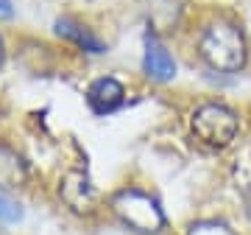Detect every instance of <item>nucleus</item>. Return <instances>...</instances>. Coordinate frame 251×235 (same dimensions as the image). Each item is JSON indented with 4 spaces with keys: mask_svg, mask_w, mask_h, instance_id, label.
Listing matches in <instances>:
<instances>
[{
    "mask_svg": "<svg viewBox=\"0 0 251 235\" xmlns=\"http://www.w3.org/2000/svg\"><path fill=\"white\" fill-rule=\"evenodd\" d=\"M20 218H23V207L14 199H9L6 193H0V221L3 224H14Z\"/></svg>",
    "mask_w": 251,
    "mask_h": 235,
    "instance_id": "obj_10",
    "label": "nucleus"
},
{
    "mask_svg": "<svg viewBox=\"0 0 251 235\" xmlns=\"http://www.w3.org/2000/svg\"><path fill=\"white\" fill-rule=\"evenodd\" d=\"M143 73L156 84H168L176 79V62L171 51L162 45L156 36H145V54H143Z\"/></svg>",
    "mask_w": 251,
    "mask_h": 235,
    "instance_id": "obj_4",
    "label": "nucleus"
},
{
    "mask_svg": "<svg viewBox=\"0 0 251 235\" xmlns=\"http://www.w3.org/2000/svg\"><path fill=\"white\" fill-rule=\"evenodd\" d=\"M112 210L134 233L153 235L165 230V213H162L159 202L153 199L151 193H145V190H137V188L117 190L115 199H112Z\"/></svg>",
    "mask_w": 251,
    "mask_h": 235,
    "instance_id": "obj_2",
    "label": "nucleus"
},
{
    "mask_svg": "<svg viewBox=\"0 0 251 235\" xmlns=\"http://www.w3.org/2000/svg\"><path fill=\"white\" fill-rule=\"evenodd\" d=\"M3 54H6V51H3V39H0V64H3Z\"/></svg>",
    "mask_w": 251,
    "mask_h": 235,
    "instance_id": "obj_13",
    "label": "nucleus"
},
{
    "mask_svg": "<svg viewBox=\"0 0 251 235\" xmlns=\"http://www.w3.org/2000/svg\"><path fill=\"white\" fill-rule=\"evenodd\" d=\"M193 132L201 143L224 148L237 135V115L224 104H204L193 112Z\"/></svg>",
    "mask_w": 251,
    "mask_h": 235,
    "instance_id": "obj_3",
    "label": "nucleus"
},
{
    "mask_svg": "<svg viewBox=\"0 0 251 235\" xmlns=\"http://www.w3.org/2000/svg\"><path fill=\"white\" fill-rule=\"evenodd\" d=\"M59 193L62 199L67 202V207L75 210V213H90L95 207V190H92L90 179L78 171H70L59 185Z\"/></svg>",
    "mask_w": 251,
    "mask_h": 235,
    "instance_id": "obj_6",
    "label": "nucleus"
},
{
    "mask_svg": "<svg viewBox=\"0 0 251 235\" xmlns=\"http://www.w3.org/2000/svg\"><path fill=\"white\" fill-rule=\"evenodd\" d=\"M126 98V90L123 84L112 79V76H103L98 82L90 84V90H87V104L95 115H109V112H115Z\"/></svg>",
    "mask_w": 251,
    "mask_h": 235,
    "instance_id": "obj_5",
    "label": "nucleus"
},
{
    "mask_svg": "<svg viewBox=\"0 0 251 235\" xmlns=\"http://www.w3.org/2000/svg\"><path fill=\"white\" fill-rule=\"evenodd\" d=\"M187 235H237L229 224L218 221V218H204V221H196L190 224Z\"/></svg>",
    "mask_w": 251,
    "mask_h": 235,
    "instance_id": "obj_9",
    "label": "nucleus"
},
{
    "mask_svg": "<svg viewBox=\"0 0 251 235\" xmlns=\"http://www.w3.org/2000/svg\"><path fill=\"white\" fill-rule=\"evenodd\" d=\"M198 54L212 70L221 73H234L246 64V39H243V31L234 23H226V20H215L201 31V39H198Z\"/></svg>",
    "mask_w": 251,
    "mask_h": 235,
    "instance_id": "obj_1",
    "label": "nucleus"
},
{
    "mask_svg": "<svg viewBox=\"0 0 251 235\" xmlns=\"http://www.w3.org/2000/svg\"><path fill=\"white\" fill-rule=\"evenodd\" d=\"M243 205H246V216H249V221H251V185L243 190Z\"/></svg>",
    "mask_w": 251,
    "mask_h": 235,
    "instance_id": "obj_12",
    "label": "nucleus"
},
{
    "mask_svg": "<svg viewBox=\"0 0 251 235\" xmlns=\"http://www.w3.org/2000/svg\"><path fill=\"white\" fill-rule=\"evenodd\" d=\"M56 34L62 36V39H67V42H73L75 48H81V51H87V54H103L106 51V45L100 42L98 36L92 34L87 26H81L78 20L73 17H59L53 23Z\"/></svg>",
    "mask_w": 251,
    "mask_h": 235,
    "instance_id": "obj_7",
    "label": "nucleus"
},
{
    "mask_svg": "<svg viewBox=\"0 0 251 235\" xmlns=\"http://www.w3.org/2000/svg\"><path fill=\"white\" fill-rule=\"evenodd\" d=\"M28 176V168L17 151H11L9 146H0V185L3 188H17Z\"/></svg>",
    "mask_w": 251,
    "mask_h": 235,
    "instance_id": "obj_8",
    "label": "nucleus"
},
{
    "mask_svg": "<svg viewBox=\"0 0 251 235\" xmlns=\"http://www.w3.org/2000/svg\"><path fill=\"white\" fill-rule=\"evenodd\" d=\"M14 17V6L11 0H0V20H11Z\"/></svg>",
    "mask_w": 251,
    "mask_h": 235,
    "instance_id": "obj_11",
    "label": "nucleus"
}]
</instances>
